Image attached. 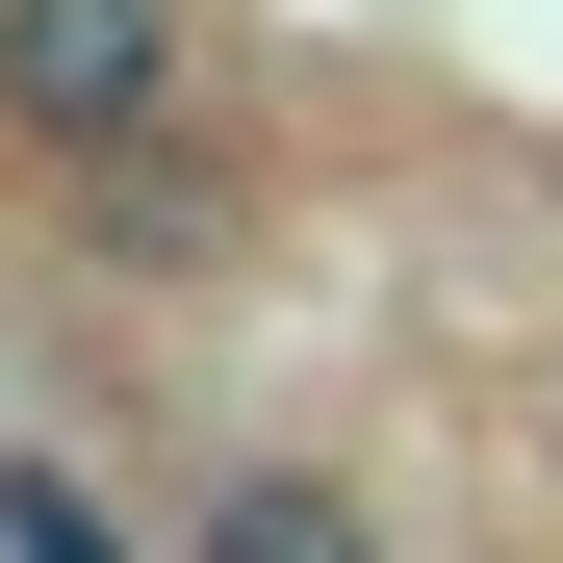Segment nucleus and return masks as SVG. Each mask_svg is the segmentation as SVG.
<instances>
[{
    "label": "nucleus",
    "instance_id": "f257e3e1",
    "mask_svg": "<svg viewBox=\"0 0 563 563\" xmlns=\"http://www.w3.org/2000/svg\"><path fill=\"white\" fill-rule=\"evenodd\" d=\"M0 103H26L77 179L179 129V0H0Z\"/></svg>",
    "mask_w": 563,
    "mask_h": 563
},
{
    "label": "nucleus",
    "instance_id": "f03ea898",
    "mask_svg": "<svg viewBox=\"0 0 563 563\" xmlns=\"http://www.w3.org/2000/svg\"><path fill=\"white\" fill-rule=\"evenodd\" d=\"M179 563H358V512H333V487H282V461H256V487H206V538H179Z\"/></svg>",
    "mask_w": 563,
    "mask_h": 563
},
{
    "label": "nucleus",
    "instance_id": "7ed1b4c3",
    "mask_svg": "<svg viewBox=\"0 0 563 563\" xmlns=\"http://www.w3.org/2000/svg\"><path fill=\"white\" fill-rule=\"evenodd\" d=\"M0 563H154V538L77 487V461H0Z\"/></svg>",
    "mask_w": 563,
    "mask_h": 563
}]
</instances>
